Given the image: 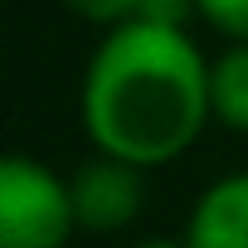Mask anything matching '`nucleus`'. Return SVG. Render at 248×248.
<instances>
[{
	"mask_svg": "<svg viewBox=\"0 0 248 248\" xmlns=\"http://www.w3.org/2000/svg\"><path fill=\"white\" fill-rule=\"evenodd\" d=\"M73 229L78 209L63 175L30 156L0 166V248H63Z\"/></svg>",
	"mask_w": 248,
	"mask_h": 248,
	"instance_id": "nucleus-2",
	"label": "nucleus"
},
{
	"mask_svg": "<svg viewBox=\"0 0 248 248\" xmlns=\"http://www.w3.org/2000/svg\"><path fill=\"white\" fill-rule=\"evenodd\" d=\"M68 190H73L78 229H88V233H117V229L137 224L146 209V175L112 156L78 166L68 175Z\"/></svg>",
	"mask_w": 248,
	"mask_h": 248,
	"instance_id": "nucleus-3",
	"label": "nucleus"
},
{
	"mask_svg": "<svg viewBox=\"0 0 248 248\" xmlns=\"http://www.w3.org/2000/svg\"><path fill=\"white\" fill-rule=\"evenodd\" d=\"M63 5H68L78 20H88V25H107V30H117V25L137 20V5H141V0H63Z\"/></svg>",
	"mask_w": 248,
	"mask_h": 248,
	"instance_id": "nucleus-7",
	"label": "nucleus"
},
{
	"mask_svg": "<svg viewBox=\"0 0 248 248\" xmlns=\"http://www.w3.org/2000/svg\"><path fill=\"white\" fill-rule=\"evenodd\" d=\"M195 10L204 25H214L233 44H248V0H195Z\"/></svg>",
	"mask_w": 248,
	"mask_h": 248,
	"instance_id": "nucleus-6",
	"label": "nucleus"
},
{
	"mask_svg": "<svg viewBox=\"0 0 248 248\" xmlns=\"http://www.w3.org/2000/svg\"><path fill=\"white\" fill-rule=\"evenodd\" d=\"M78 112L97 156L127 161L137 170L170 166L200 141L204 122L214 117L209 63L185 30L127 20L93 49Z\"/></svg>",
	"mask_w": 248,
	"mask_h": 248,
	"instance_id": "nucleus-1",
	"label": "nucleus"
},
{
	"mask_svg": "<svg viewBox=\"0 0 248 248\" xmlns=\"http://www.w3.org/2000/svg\"><path fill=\"white\" fill-rule=\"evenodd\" d=\"M190 15H200L195 0H141V5H137V20L161 25V30H185Z\"/></svg>",
	"mask_w": 248,
	"mask_h": 248,
	"instance_id": "nucleus-8",
	"label": "nucleus"
},
{
	"mask_svg": "<svg viewBox=\"0 0 248 248\" xmlns=\"http://www.w3.org/2000/svg\"><path fill=\"white\" fill-rule=\"evenodd\" d=\"M209 102L214 122L248 132V44H233L209 63Z\"/></svg>",
	"mask_w": 248,
	"mask_h": 248,
	"instance_id": "nucleus-5",
	"label": "nucleus"
},
{
	"mask_svg": "<svg viewBox=\"0 0 248 248\" xmlns=\"http://www.w3.org/2000/svg\"><path fill=\"white\" fill-rule=\"evenodd\" d=\"M180 238L185 248H248V170L214 180L195 200Z\"/></svg>",
	"mask_w": 248,
	"mask_h": 248,
	"instance_id": "nucleus-4",
	"label": "nucleus"
},
{
	"mask_svg": "<svg viewBox=\"0 0 248 248\" xmlns=\"http://www.w3.org/2000/svg\"><path fill=\"white\" fill-rule=\"evenodd\" d=\"M137 248H185V238H141Z\"/></svg>",
	"mask_w": 248,
	"mask_h": 248,
	"instance_id": "nucleus-9",
	"label": "nucleus"
}]
</instances>
